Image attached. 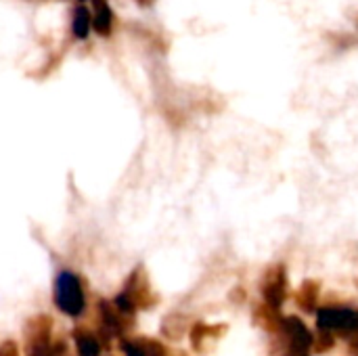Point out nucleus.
Returning <instances> with one entry per match:
<instances>
[{"mask_svg":"<svg viewBox=\"0 0 358 356\" xmlns=\"http://www.w3.org/2000/svg\"><path fill=\"white\" fill-rule=\"evenodd\" d=\"M113 300H115L117 306H122L124 311L136 315L138 311H149V308L157 306L159 296H157V292L153 290L151 279H149L145 266H136V269L128 275V279H126L122 292H120Z\"/></svg>","mask_w":358,"mask_h":356,"instance_id":"f257e3e1","label":"nucleus"},{"mask_svg":"<svg viewBox=\"0 0 358 356\" xmlns=\"http://www.w3.org/2000/svg\"><path fill=\"white\" fill-rule=\"evenodd\" d=\"M25 356H61L67 353L63 342H52V319L44 313L29 317L23 325Z\"/></svg>","mask_w":358,"mask_h":356,"instance_id":"f03ea898","label":"nucleus"},{"mask_svg":"<svg viewBox=\"0 0 358 356\" xmlns=\"http://www.w3.org/2000/svg\"><path fill=\"white\" fill-rule=\"evenodd\" d=\"M52 302L63 315L71 319L82 317L86 311V290H84L82 277L76 275L73 271H61L55 277Z\"/></svg>","mask_w":358,"mask_h":356,"instance_id":"7ed1b4c3","label":"nucleus"},{"mask_svg":"<svg viewBox=\"0 0 358 356\" xmlns=\"http://www.w3.org/2000/svg\"><path fill=\"white\" fill-rule=\"evenodd\" d=\"M134 315L117 306L115 300L99 302V336L101 338H124L134 327Z\"/></svg>","mask_w":358,"mask_h":356,"instance_id":"20e7f679","label":"nucleus"},{"mask_svg":"<svg viewBox=\"0 0 358 356\" xmlns=\"http://www.w3.org/2000/svg\"><path fill=\"white\" fill-rule=\"evenodd\" d=\"M262 298L264 304L273 306V308H281L283 302L287 300V292H289V281H287V269L281 262L271 264L264 275H262Z\"/></svg>","mask_w":358,"mask_h":356,"instance_id":"39448f33","label":"nucleus"},{"mask_svg":"<svg viewBox=\"0 0 358 356\" xmlns=\"http://www.w3.org/2000/svg\"><path fill=\"white\" fill-rule=\"evenodd\" d=\"M355 325V311L348 306H325L317 311V327L321 332L340 334L346 338Z\"/></svg>","mask_w":358,"mask_h":356,"instance_id":"423d86ee","label":"nucleus"},{"mask_svg":"<svg viewBox=\"0 0 358 356\" xmlns=\"http://www.w3.org/2000/svg\"><path fill=\"white\" fill-rule=\"evenodd\" d=\"M279 332L283 334V338H285V342L289 346V353L308 355L313 350L315 336L310 334V329L304 325L302 319H298V317H283Z\"/></svg>","mask_w":358,"mask_h":356,"instance_id":"0eeeda50","label":"nucleus"},{"mask_svg":"<svg viewBox=\"0 0 358 356\" xmlns=\"http://www.w3.org/2000/svg\"><path fill=\"white\" fill-rule=\"evenodd\" d=\"M227 325L224 323H218V325H208V323H195L191 329H189V340H191V346L197 355L206 356L214 350V346L224 338L227 334Z\"/></svg>","mask_w":358,"mask_h":356,"instance_id":"6e6552de","label":"nucleus"},{"mask_svg":"<svg viewBox=\"0 0 358 356\" xmlns=\"http://www.w3.org/2000/svg\"><path fill=\"white\" fill-rule=\"evenodd\" d=\"M71 338L78 356H101L103 353V338L90 327H76Z\"/></svg>","mask_w":358,"mask_h":356,"instance_id":"1a4fd4ad","label":"nucleus"},{"mask_svg":"<svg viewBox=\"0 0 358 356\" xmlns=\"http://www.w3.org/2000/svg\"><path fill=\"white\" fill-rule=\"evenodd\" d=\"M319 296H321V283L317 279H306L294 294V300L296 304L306 311V313H313L317 308V302H319Z\"/></svg>","mask_w":358,"mask_h":356,"instance_id":"9d476101","label":"nucleus"},{"mask_svg":"<svg viewBox=\"0 0 358 356\" xmlns=\"http://www.w3.org/2000/svg\"><path fill=\"white\" fill-rule=\"evenodd\" d=\"M90 29H92V10L80 2L71 10V34L76 40H86L90 36Z\"/></svg>","mask_w":358,"mask_h":356,"instance_id":"9b49d317","label":"nucleus"},{"mask_svg":"<svg viewBox=\"0 0 358 356\" xmlns=\"http://www.w3.org/2000/svg\"><path fill=\"white\" fill-rule=\"evenodd\" d=\"M92 6H94V10H92V29L99 36H109L111 27H113V10L109 6V0L96 2Z\"/></svg>","mask_w":358,"mask_h":356,"instance_id":"f8f14e48","label":"nucleus"},{"mask_svg":"<svg viewBox=\"0 0 358 356\" xmlns=\"http://www.w3.org/2000/svg\"><path fill=\"white\" fill-rule=\"evenodd\" d=\"M281 315H279V308H273V306H268V304H262V306H258L256 311H254V321L262 327V329H266V332H279V327H281Z\"/></svg>","mask_w":358,"mask_h":356,"instance_id":"ddd939ff","label":"nucleus"},{"mask_svg":"<svg viewBox=\"0 0 358 356\" xmlns=\"http://www.w3.org/2000/svg\"><path fill=\"white\" fill-rule=\"evenodd\" d=\"M120 350L124 356H149L151 338H120Z\"/></svg>","mask_w":358,"mask_h":356,"instance_id":"4468645a","label":"nucleus"},{"mask_svg":"<svg viewBox=\"0 0 358 356\" xmlns=\"http://www.w3.org/2000/svg\"><path fill=\"white\" fill-rule=\"evenodd\" d=\"M164 336H168L170 340H180L187 332V319L182 315H170L164 325H162Z\"/></svg>","mask_w":358,"mask_h":356,"instance_id":"2eb2a0df","label":"nucleus"},{"mask_svg":"<svg viewBox=\"0 0 358 356\" xmlns=\"http://www.w3.org/2000/svg\"><path fill=\"white\" fill-rule=\"evenodd\" d=\"M334 348V334L331 332H321L319 329V336L313 340V350L315 353H327V350H331Z\"/></svg>","mask_w":358,"mask_h":356,"instance_id":"dca6fc26","label":"nucleus"},{"mask_svg":"<svg viewBox=\"0 0 358 356\" xmlns=\"http://www.w3.org/2000/svg\"><path fill=\"white\" fill-rule=\"evenodd\" d=\"M0 356H21L19 344L15 340H4L0 344Z\"/></svg>","mask_w":358,"mask_h":356,"instance_id":"f3484780","label":"nucleus"},{"mask_svg":"<svg viewBox=\"0 0 358 356\" xmlns=\"http://www.w3.org/2000/svg\"><path fill=\"white\" fill-rule=\"evenodd\" d=\"M346 338H348V355L358 356V329L352 332V334H348Z\"/></svg>","mask_w":358,"mask_h":356,"instance_id":"a211bd4d","label":"nucleus"},{"mask_svg":"<svg viewBox=\"0 0 358 356\" xmlns=\"http://www.w3.org/2000/svg\"><path fill=\"white\" fill-rule=\"evenodd\" d=\"M138 2H141L143 6H147V4H153V0H138Z\"/></svg>","mask_w":358,"mask_h":356,"instance_id":"6ab92c4d","label":"nucleus"},{"mask_svg":"<svg viewBox=\"0 0 358 356\" xmlns=\"http://www.w3.org/2000/svg\"><path fill=\"white\" fill-rule=\"evenodd\" d=\"M352 21H355V25H357V29H358V10L352 15Z\"/></svg>","mask_w":358,"mask_h":356,"instance_id":"aec40b11","label":"nucleus"},{"mask_svg":"<svg viewBox=\"0 0 358 356\" xmlns=\"http://www.w3.org/2000/svg\"><path fill=\"white\" fill-rule=\"evenodd\" d=\"M287 356H306V355H296V353H289Z\"/></svg>","mask_w":358,"mask_h":356,"instance_id":"412c9836","label":"nucleus"},{"mask_svg":"<svg viewBox=\"0 0 358 356\" xmlns=\"http://www.w3.org/2000/svg\"><path fill=\"white\" fill-rule=\"evenodd\" d=\"M78 2H82V4H84V2H86V0H78Z\"/></svg>","mask_w":358,"mask_h":356,"instance_id":"4be33fe9","label":"nucleus"},{"mask_svg":"<svg viewBox=\"0 0 358 356\" xmlns=\"http://www.w3.org/2000/svg\"><path fill=\"white\" fill-rule=\"evenodd\" d=\"M306 356H308V355H306Z\"/></svg>","mask_w":358,"mask_h":356,"instance_id":"5701e85b","label":"nucleus"}]
</instances>
